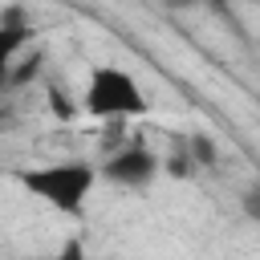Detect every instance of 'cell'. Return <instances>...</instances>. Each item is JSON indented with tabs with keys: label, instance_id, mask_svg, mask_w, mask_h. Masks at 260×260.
Returning a JSON list of instances; mask_svg holds the SVG:
<instances>
[{
	"label": "cell",
	"instance_id": "obj_1",
	"mask_svg": "<svg viewBox=\"0 0 260 260\" xmlns=\"http://www.w3.org/2000/svg\"><path fill=\"white\" fill-rule=\"evenodd\" d=\"M20 187L41 199L45 207L61 211V215H81L85 211V199L93 191V183L102 179L93 162L85 158H57V162H41V167H28L16 175Z\"/></svg>",
	"mask_w": 260,
	"mask_h": 260
},
{
	"label": "cell",
	"instance_id": "obj_2",
	"mask_svg": "<svg viewBox=\"0 0 260 260\" xmlns=\"http://www.w3.org/2000/svg\"><path fill=\"white\" fill-rule=\"evenodd\" d=\"M81 106H85V114L89 118H138V114H146V93H142V85L126 73V69H118V65H98L93 73H89V81H85V93H81Z\"/></svg>",
	"mask_w": 260,
	"mask_h": 260
},
{
	"label": "cell",
	"instance_id": "obj_3",
	"mask_svg": "<svg viewBox=\"0 0 260 260\" xmlns=\"http://www.w3.org/2000/svg\"><path fill=\"white\" fill-rule=\"evenodd\" d=\"M158 171H162L158 154H154L150 146H142V142L118 146V150H114V154L98 167V175H102L106 183L126 187V191H142V187H150V183L158 179Z\"/></svg>",
	"mask_w": 260,
	"mask_h": 260
},
{
	"label": "cell",
	"instance_id": "obj_4",
	"mask_svg": "<svg viewBox=\"0 0 260 260\" xmlns=\"http://www.w3.org/2000/svg\"><path fill=\"white\" fill-rule=\"evenodd\" d=\"M32 41V24L24 20L20 8H4L0 12V81L8 77V69L16 65V57L24 53V45Z\"/></svg>",
	"mask_w": 260,
	"mask_h": 260
},
{
	"label": "cell",
	"instance_id": "obj_5",
	"mask_svg": "<svg viewBox=\"0 0 260 260\" xmlns=\"http://www.w3.org/2000/svg\"><path fill=\"white\" fill-rule=\"evenodd\" d=\"M191 167H203V171H215V142L207 138V134H191Z\"/></svg>",
	"mask_w": 260,
	"mask_h": 260
},
{
	"label": "cell",
	"instance_id": "obj_6",
	"mask_svg": "<svg viewBox=\"0 0 260 260\" xmlns=\"http://www.w3.org/2000/svg\"><path fill=\"white\" fill-rule=\"evenodd\" d=\"M240 207H244V215H248L252 223H260V187H248V191L240 195Z\"/></svg>",
	"mask_w": 260,
	"mask_h": 260
}]
</instances>
